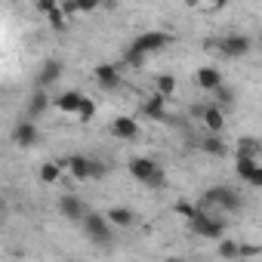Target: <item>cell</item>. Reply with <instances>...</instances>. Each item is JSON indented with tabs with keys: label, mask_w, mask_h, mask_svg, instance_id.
<instances>
[{
	"label": "cell",
	"mask_w": 262,
	"mask_h": 262,
	"mask_svg": "<svg viewBox=\"0 0 262 262\" xmlns=\"http://www.w3.org/2000/svg\"><path fill=\"white\" fill-rule=\"evenodd\" d=\"M210 207H219V210H225V213H234V210H241L244 207V201H241V194L234 191V188H228V185H213V188H207L204 191V198H201V204H198V210H210Z\"/></svg>",
	"instance_id": "1"
},
{
	"label": "cell",
	"mask_w": 262,
	"mask_h": 262,
	"mask_svg": "<svg viewBox=\"0 0 262 262\" xmlns=\"http://www.w3.org/2000/svg\"><path fill=\"white\" fill-rule=\"evenodd\" d=\"M126 170H129V176H133L136 182H142V185H148V188H164V185H167V173H164L151 158H133Z\"/></svg>",
	"instance_id": "2"
},
{
	"label": "cell",
	"mask_w": 262,
	"mask_h": 262,
	"mask_svg": "<svg viewBox=\"0 0 262 262\" xmlns=\"http://www.w3.org/2000/svg\"><path fill=\"white\" fill-rule=\"evenodd\" d=\"M77 182H90V179H102L105 173H108V167L102 164V161H93V158H86V155H74V158H68V167H65Z\"/></svg>",
	"instance_id": "3"
},
{
	"label": "cell",
	"mask_w": 262,
	"mask_h": 262,
	"mask_svg": "<svg viewBox=\"0 0 262 262\" xmlns=\"http://www.w3.org/2000/svg\"><path fill=\"white\" fill-rule=\"evenodd\" d=\"M80 225H83V234H86L93 244H99V247H108L111 237H114V228L108 225V219H105L102 213H93V210H90Z\"/></svg>",
	"instance_id": "4"
},
{
	"label": "cell",
	"mask_w": 262,
	"mask_h": 262,
	"mask_svg": "<svg viewBox=\"0 0 262 262\" xmlns=\"http://www.w3.org/2000/svg\"><path fill=\"white\" fill-rule=\"evenodd\" d=\"M170 43H173V34L170 31H142L129 47H133L136 53H142V56H151V53H164Z\"/></svg>",
	"instance_id": "5"
},
{
	"label": "cell",
	"mask_w": 262,
	"mask_h": 262,
	"mask_svg": "<svg viewBox=\"0 0 262 262\" xmlns=\"http://www.w3.org/2000/svg\"><path fill=\"white\" fill-rule=\"evenodd\" d=\"M188 228L198 234V237H207V241H222V234H225V222H219V219H213L210 213H198L194 219H188Z\"/></svg>",
	"instance_id": "6"
},
{
	"label": "cell",
	"mask_w": 262,
	"mask_h": 262,
	"mask_svg": "<svg viewBox=\"0 0 262 262\" xmlns=\"http://www.w3.org/2000/svg\"><path fill=\"white\" fill-rule=\"evenodd\" d=\"M216 47H219V53L222 56H228V59H244V56H250V50H253V40L247 37V34H225L222 40H216Z\"/></svg>",
	"instance_id": "7"
},
{
	"label": "cell",
	"mask_w": 262,
	"mask_h": 262,
	"mask_svg": "<svg viewBox=\"0 0 262 262\" xmlns=\"http://www.w3.org/2000/svg\"><path fill=\"white\" fill-rule=\"evenodd\" d=\"M62 74H65V62L56 59V56H50V59L40 62V68H37V74H34V83H37V90H47V86H53Z\"/></svg>",
	"instance_id": "8"
},
{
	"label": "cell",
	"mask_w": 262,
	"mask_h": 262,
	"mask_svg": "<svg viewBox=\"0 0 262 262\" xmlns=\"http://www.w3.org/2000/svg\"><path fill=\"white\" fill-rule=\"evenodd\" d=\"M111 136L114 139H123V142H133V139H139V120L136 117H129V114H117L114 120H111Z\"/></svg>",
	"instance_id": "9"
},
{
	"label": "cell",
	"mask_w": 262,
	"mask_h": 262,
	"mask_svg": "<svg viewBox=\"0 0 262 262\" xmlns=\"http://www.w3.org/2000/svg\"><path fill=\"white\" fill-rule=\"evenodd\" d=\"M13 142H16L19 148H34V145H40V129H37V123H34V120H19V123L13 126Z\"/></svg>",
	"instance_id": "10"
},
{
	"label": "cell",
	"mask_w": 262,
	"mask_h": 262,
	"mask_svg": "<svg viewBox=\"0 0 262 262\" xmlns=\"http://www.w3.org/2000/svg\"><path fill=\"white\" fill-rule=\"evenodd\" d=\"M59 213H62L68 222H83V216H86L90 210H86V204H83L77 194H62V198H59Z\"/></svg>",
	"instance_id": "11"
},
{
	"label": "cell",
	"mask_w": 262,
	"mask_h": 262,
	"mask_svg": "<svg viewBox=\"0 0 262 262\" xmlns=\"http://www.w3.org/2000/svg\"><path fill=\"white\" fill-rule=\"evenodd\" d=\"M234 170H237V176H241L244 182H250L253 188H259V185H262V167H259V161L234 158Z\"/></svg>",
	"instance_id": "12"
},
{
	"label": "cell",
	"mask_w": 262,
	"mask_h": 262,
	"mask_svg": "<svg viewBox=\"0 0 262 262\" xmlns=\"http://www.w3.org/2000/svg\"><path fill=\"white\" fill-rule=\"evenodd\" d=\"M93 80H96L102 90H108V93H111V90H117V86H120V71H117L114 65L102 62V65H96V68H93Z\"/></svg>",
	"instance_id": "13"
},
{
	"label": "cell",
	"mask_w": 262,
	"mask_h": 262,
	"mask_svg": "<svg viewBox=\"0 0 262 262\" xmlns=\"http://www.w3.org/2000/svg\"><path fill=\"white\" fill-rule=\"evenodd\" d=\"M194 80H198V86L207 90V93H216V90L225 83V80H222V71H219L216 65H204V68H198Z\"/></svg>",
	"instance_id": "14"
},
{
	"label": "cell",
	"mask_w": 262,
	"mask_h": 262,
	"mask_svg": "<svg viewBox=\"0 0 262 262\" xmlns=\"http://www.w3.org/2000/svg\"><path fill=\"white\" fill-rule=\"evenodd\" d=\"M105 219H108L111 228H133V225L139 222V216L129 210V207H111V210L105 213Z\"/></svg>",
	"instance_id": "15"
},
{
	"label": "cell",
	"mask_w": 262,
	"mask_h": 262,
	"mask_svg": "<svg viewBox=\"0 0 262 262\" xmlns=\"http://www.w3.org/2000/svg\"><path fill=\"white\" fill-rule=\"evenodd\" d=\"M201 123L207 126V136H219L225 129V114L216 108V105H204V114H201Z\"/></svg>",
	"instance_id": "16"
},
{
	"label": "cell",
	"mask_w": 262,
	"mask_h": 262,
	"mask_svg": "<svg viewBox=\"0 0 262 262\" xmlns=\"http://www.w3.org/2000/svg\"><path fill=\"white\" fill-rule=\"evenodd\" d=\"M86 96L80 93V90H65L62 96H56L53 99V105L62 111V114H77V108H80V102H83Z\"/></svg>",
	"instance_id": "17"
},
{
	"label": "cell",
	"mask_w": 262,
	"mask_h": 262,
	"mask_svg": "<svg viewBox=\"0 0 262 262\" xmlns=\"http://www.w3.org/2000/svg\"><path fill=\"white\" fill-rule=\"evenodd\" d=\"M142 111H145L151 120H167V99H164V96H158V93H151V96L145 99Z\"/></svg>",
	"instance_id": "18"
},
{
	"label": "cell",
	"mask_w": 262,
	"mask_h": 262,
	"mask_svg": "<svg viewBox=\"0 0 262 262\" xmlns=\"http://www.w3.org/2000/svg\"><path fill=\"white\" fill-rule=\"evenodd\" d=\"M259 148H262V142H259L256 136H244V139H237V158H250V161H256V158H259Z\"/></svg>",
	"instance_id": "19"
},
{
	"label": "cell",
	"mask_w": 262,
	"mask_h": 262,
	"mask_svg": "<svg viewBox=\"0 0 262 262\" xmlns=\"http://www.w3.org/2000/svg\"><path fill=\"white\" fill-rule=\"evenodd\" d=\"M234 102H237V93H234L231 86H225V83H222V86L213 93V102H210V105H216V108L222 111V108H231Z\"/></svg>",
	"instance_id": "20"
},
{
	"label": "cell",
	"mask_w": 262,
	"mask_h": 262,
	"mask_svg": "<svg viewBox=\"0 0 262 262\" xmlns=\"http://www.w3.org/2000/svg\"><path fill=\"white\" fill-rule=\"evenodd\" d=\"M50 105H53V102H50V96H47L43 90H34V93H31V99H28V114H31V117H37V114H43Z\"/></svg>",
	"instance_id": "21"
},
{
	"label": "cell",
	"mask_w": 262,
	"mask_h": 262,
	"mask_svg": "<svg viewBox=\"0 0 262 262\" xmlns=\"http://www.w3.org/2000/svg\"><path fill=\"white\" fill-rule=\"evenodd\" d=\"M201 151L204 155H213V158H222V155H228V145L219 136H204L201 139Z\"/></svg>",
	"instance_id": "22"
},
{
	"label": "cell",
	"mask_w": 262,
	"mask_h": 262,
	"mask_svg": "<svg viewBox=\"0 0 262 262\" xmlns=\"http://www.w3.org/2000/svg\"><path fill=\"white\" fill-rule=\"evenodd\" d=\"M155 93L164 96V99H170V96L176 93V77H173V74H158V77H155Z\"/></svg>",
	"instance_id": "23"
},
{
	"label": "cell",
	"mask_w": 262,
	"mask_h": 262,
	"mask_svg": "<svg viewBox=\"0 0 262 262\" xmlns=\"http://www.w3.org/2000/svg\"><path fill=\"white\" fill-rule=\"evenodd\" d=\"M62 167L56 164V161H47V164H40V182H47V185H56L59 179H62Z\"/></svg>",
	"instance_id": "24"
},
{
	"label": "cell",
	"mask_w": 262,
	"mask_h": 262,
	"mask_svg": "<svg viewBox=\"0 0 262 262\" xmlns=\"http://www.w3.org/2000/svg\"><path fill=\"white\" fill-rule=\"evenodd\" d=\"M173 210H176L185 222H188V219H194V216L201 213V210H198V204H191V201H176V204H173Z\"/></svg>",
	"instance_id": "25"
},
{
	"label": "cell",
	"mask_w": 262,
	"mask_h": 262,
	"mask_svg": "<svg viewBox=\"0 0 262 262\" xmlns=\"http://www.w3.org/2000/svg\"><path fill=\"white\" fill-rule=\"evenodd\" d=\"M47 19H50V28H53V31H68V16H65L59 7H56Z\"/></svg>",
	"instance_id": "26"
},
{
	"label": "cell",
	"mask_w": 262,
	"mask_h": 262,
	"mask_svg": "<svg viewBox=\"0 0 262 262\" xmlns=\"http://www.w3.org/2000/svg\"><path fill=\"white\" fill-rule=\"evenodd\" d=\"M93 114H96V102H93V99H83L74 117H77L80 123H90V120H93Z\"/></svg>",
	"instance_id": "27"
},
{
	"label": "cell",
	"mask_w": 262,
	"mask_h": 262,
	"mask_svg": "<svg viewBox=\"0 0 262 262\" xmlns=\"http://www.w3.org/2000/svg\"><path fill=\"white\" fill-rule=\"evenodd\" d=\"M123 59H126V65H129V68H142V65H145V56H142V53H136L133 47H126V50H123Z\"/></svg>",
	"instance_id": "28"
},
{
	"label": "cell",
	"mask_w": 262,
	"mask_h": 262,
	"mask_svg": "<svg viewBox=\"0 0 262 262\" xmlns=\"http://www.w3.org/2000/svg\"><path fill=\"white\" fill-rule=\"evenodd\" d=\"M219 256L237 262V241H219Z\"/></svg>",
	"instance_id": "29"
},
{
	"label": "cell",
	"mask_w": 262,
	"mask_h": 262,
	"mask_svg": "<svg viewBox=\"0 0 262 262\" xmlns=\"http://www.w3.org/2000/svg\"><path fill=\"white\" fill-rule=\"evenodd\" d=\"M259 256V247L256 244H237V262L241 259H256Z\"/></svg>",
	"instance_id": "30"
},
{
	"label": "cell",
	"mask_w": 262,
	"mask_h": 262,
	"mask_svg": "<svg viewBox=\"0 0 262 262\" xmlns=\"http://www.w3.org/2000/svg\"><path fill=\"white\" fill-rule=\"evenodd\" d=\"M56 7H59V4H56V0H40V4H37L34 10H37V13H43V16H50V13H53Z\"/></svg>",
	"instance_id": "31"
},
{
	"label": "cell",
	"mask_w": 262,
	"mask_h": 262,
	"mask_svg": "<svg viewBox=\"0 0 262 262\" xmlns=\"http://www.w3.org/2000/svg\"><path fill=\"white\" fill-rule=\"evenodd\" d=\"M167 262H185V259H179V256H170V259H167Z\"/></svg>",
	"instance_id": "32"
},
{
	"label": "cell",
	"mask_w": 262,
	"mask_h": 262,
	"mask_svg": "<svg viewBox=\"0 0 262 262\" xmlns=\"http://www.w3.org/2000/svg\"><path fill=\"white\" fill-rule=\"evenodd\" d=\"M0 96H4V93H0Z\"/></svg>",
	"instance_id": "33"
}]
</instances>
